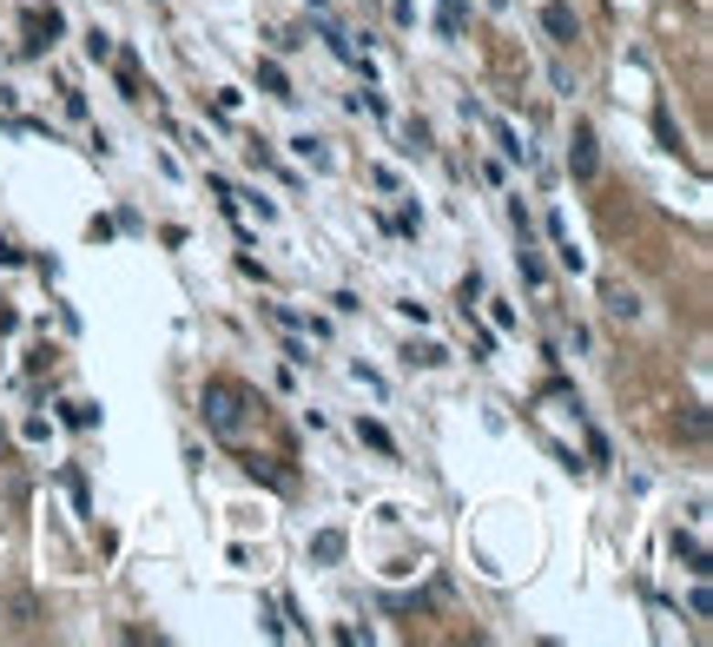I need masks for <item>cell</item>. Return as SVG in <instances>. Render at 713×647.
Masks as SVG:
<instances>
[{
  "label": "cell",
  "instance_id": "6da1fadb",
  "mask_svg": "<svg viewBox=\"0 0 713 647\" xmlns=\"http://www.w3.org/2000/svg\"><path fill=\"white\" fill-rule=\"evenodd\" d=\"M245 383H232V377H212L205 383V423L218 430V436H245Z\"/></svg>",
  "mask_w": 713,
  "mask_h": 647
},
{
  "label": "cell",
  "instance_id": "7a4b0ae2",
  "mask_svg": "<svg viewBox=\"0 0 713 647\" xmlns=\"http://www.w3.org/2000/svg\"><path fill=\"white\" fill-rule=\"evenodd\" d=\"M541 26H549V40H575L582 34V20H575V7H568V0H549V7H541Z\"/></svg>",
  "mask_w": 713,
  "mask_h": 647
},
{
  "label": "cell",
  "instance_id": "3957f363",
  "mask_svg": "<svg viewBox=\"0 0 713 647\" xmlns=\"http://www.w3.org/2000/svg\"><path fill=\"white\" fill-rule=\"evenodd\" d=\"M568 165H575V179H594V132L575 126V146H568Z\"/></svg>",
  "mask_w": 713,
  "mask_h": 647
},
{
  "label": "cell",
  "instance_id": "277c9868",
  "mask_svg": "<svg viewBox=\"0 0 713 647\" xmlns=\"http://www.w3.org/2000/svg\"><path fill=\"white\" fill-rule=\"evenodd\" d=\"M258 87H265V93H278V99H298V93H291V79H284V67H271V60H258Z\"/></svg>",
  "mask_w": 713,
  "mask_h": 647
},
{
  "label": "cell",
  "instance_id": "5b68a950",
  "mask_svg": "<svg viewBox=\"0 0 713 647\" xmlns=\"http://www.w3.org/2000/svg\"><path fill=\"white\" fill-rule=\"evenodd\" d=\"M357 436H363L370 449H383V456H396V443H390V430H383V423H357Z\"/></svg>",
  "mask_w": 713,
  "mask_h": 647
},
{
  "label": "cell",
  "instance_id": "8992f818",
  "mask_svg": "<svg viewBox=\"0 0 713 647\" xmlns=\"http://www.w3.org/2000/svg\"><path fill=\"white\" fill-rule=\"evenodd\" d=\"M680 430H687V443H707V410H700V403H694V410H687V416H680Z\"/></svg>",
  "mask_w": 713,
  "mask_h": 647
},
{
  "label": "cell",
  "instance_id": "52a82bcc",
  "mask_svg": "<svg viewBox=\"0 0 713 647\" xmlns=\"http://www.w3.org/2000/svg\"><path fill=\"white\" fill-rule=\"evenodd\" d=\"M318 555L337 561V555H344V536H337V528H324V536H318Z\"/></svg>",
  "mask_w": 713,
  "mask_h": 647
},
{
  "label": "cell",
  "instance_id": "ba28073f",
  "mask_svg": "<svg viewBox=\"0 0 713 647\" xmlns=\"http://www.w3.org/2000/svg\"><path fill=\"white\" fill-rule=\"evenodd\" d=\"M608 311H614V318H634V311H641V304H634V297H627V291H608Z\"/></svg>",
  "mask_w": 713,
  "mask_h": 647
}]
</instances>
